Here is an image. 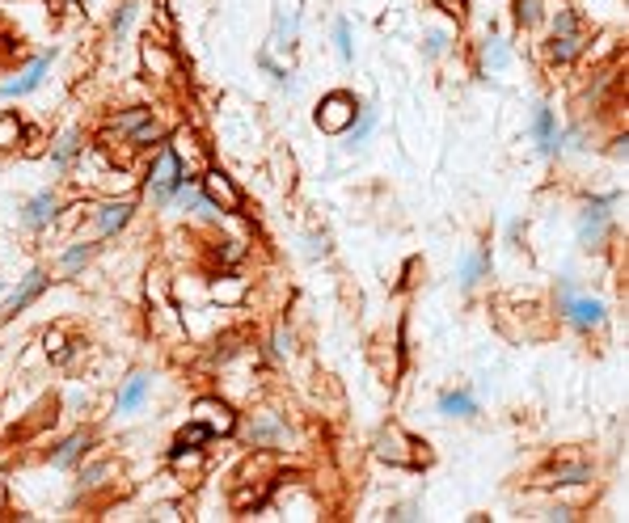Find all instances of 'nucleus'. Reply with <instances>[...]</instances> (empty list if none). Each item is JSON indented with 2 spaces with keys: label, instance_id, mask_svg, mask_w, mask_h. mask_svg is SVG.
Returning a JSON list of instances; mask_svg holds the SVG:
<instances>
[{
  "label": "nucleus",
  "instance_id": "1",
  "mask_svg": "<svg viewBox=\"0 0 629 523\" xmlns=\"http://www.w3.org/2000/svg\"><path fill=\"white\" fill-rule=\"evenodd\" d=\"M355 122V97L351 93H330L325 101H321V110H317V127L321 131H347Z\"/></svg>",
  "mask_w": 629,
  "mask_h": 523
},
{
  "label": "nucleus",
  "instance_id": "2",
  "mask_svg": "<svg viewBox=\"0 0 629 523\" xmlns=\"http://www.w3.org/2000/svg\"><path fill=\"white\" fill-rule=\"evenodd\" d=\"M182 186V165H178V152H161L156 156V169H152V177H148V190L152 194H169V190H178Z\"/></svg>",
  "mask_w": 629,
  "mask_h": 523
},
{
  "label": "nucleus",
  "instance_id": "3",
  "mask_svg": "<svg viewBox=\"0 0 629 523\" xmlns=\"http://www.w3.org/2000/svg\"><path fill=\"white\" fill-rule=\"evenodd\" d=\"M194 422H203L211 435H228L237 418H232L228 405H220V401H199V405H194Z\"/></svg>",
  "mask_w": 629,
  "mask_h": 523
},
{
  "label": "nucleus",
  "instance_id": "4",
  "mask_svg": "<svg viewBox=\"0 0 629 523\" xmlns=\"http://www.w3.org/2000/svg\"><path fill=\"white\" fill-rule=\"evenodd\" d=\"M566 313H571V321H575L579 329H592V325L604 321V304H600V300H579V296H571V291H566Z\"/></svg>",
  "mask_w": 629,
  "mask_h": 523
},
{
  "label": "nucleus",
  "instance_id": "5",
  "mask_svg": "<svg viewBox=\"0 0 629 523\" xmlns=\"http://www.w3.org/2000/svg\"><path fill=\"white\" fill-rule=\"evenodd\" d=\"M203 186H207V194H211L216 203H224L228 211H237V207H241V190H237V186L220 173V169H216V173H207V177H203Z\"/></svg>",
  "mask_w": 629,
  "mask_h": 523
},
{
  "label": "nucleus",
  "instance_id": "6",
  "mask_svg": "<svg viewBox=\"0 0 629 523\" xmlns=\"http://www.w3.org/2000/svg\"><path fill=\"white\" fill-rule=\"evenodd\" d=\"M401 448H406V435H401L397 427H389V431L376 439V452H380L385 460H393V465H414V456H410V452H401Z\"/></svg>",
  "mask_w": 629,
  "mask_h": 523
},
{
  "label": "nucleus",
  "instance_id": "7",
  "mask_svg": "<svg viewBox=\"0 0 629 523\" xmlns=\"http://www.w3.org/2000/svg\"><path fill=\"white\" fill-rule=\"evenodd\" d=\"M46 63H51L46 55H42V59H34V63H30V68H25L17 80H8V84H4V97H21V93L38 89V84H42V72H46Z\"/></svg>",
  "mask_w": 629,
  "mask_h": 523
},
{
  "label": "nucleus",
  "instance_id": "8",
  "mask_svg": "<svg viewBox=\"0 0 629 523\" xmlns=\"http://www.w3.org/2000/svg\"><path fill=\"white\" fill-rule=\"evenodd\" d=\"M42 287H46V275H38V270H34V275H30V279H25V283H21V287H17L13 296H8V313L25 308V304H30V300H34V296H38Z\"/></svg>",
  "mask_w": 629,
  "mask_h": 523
},
{
  "label": "nucleus",
  "instance_id": "9",
  "mask_svg": "<svg viewBox=\"0 0 629 523\" xmlns=\"http://www.w3.org/2000/svg\"><path fill=\"white\" fill-rule=\"evenodd\" d=\"M127 215H131V207L127 203H110V207H101V215H97V232H118L123 224H127Z\"/></svg>",
  "mask_w": 629,
  "mask_h": 523
},
{
  "label": "nucleus",
  "instance_id": "10",
  "mask_svg": "<svg viewBox=\"0 0 629 523\" xmlns=\"http://www.w3.org/2000/svg\"><path fill=\"white\" fill-rule=\"evenodd\" d=\"M537 135H541V148H545V156H554L558 152V135H554V114L541 106L537 110Z\"/></svg>",
  "mask_w": 629,
  "mask_h": 523
},
{
  "label": "nucleus",
  "instance_id": "11",
  "mask_svg": "<svg viewBox=\"0 0 629 523\" xmlns=\"http://www.w3.org/2000/svg\"><path fill=\"white\" fill-rule=\"evenodd\" d=\"M51 215H55V199H51V194H38V199L30 203V211H25V224H30V228H42Z\"/></svg>",
  "mask_w": 629,
  "mask_h": 523
},
{
  "label": "nucleus",
  "instance_id": "12",
  "mask_svg": "<svg viewBox=\"0 0 629 523\" xmlns=\"http://www.w3.org/2000/svg\"><path fill=\"white\" fill-rule=\"evenodd\" d=\"M144 393H148V376H131V384L118 393V410L127 414V410H135L139 401H144Z\"/></svg>",
  "mask_w": 629,
  "mask_h": 523
},
{
  "label": "nucleus",
  "instance_id": "13",
  "mask_svg": "<svg viewBox=\"0 0 629 523\" xmlns=\"http://www.w3.org/2000/svg\"><path fill=\"white\" fill-rule=\"evenodd\" d=\"M440 414H448V418H456V414H473V397H469V393H448V397L440 401Z\"/></svg>",
  "mask_w": 629,
  "mask_h": 523
},
{
  "label": "nucleus",
  "instance_id": "14",
  "mask_svg": "<svg viewBox=\"0 0 629 523\" xmlns=\"http://www.w3.org/2000/svg\"><path fill=\"white\" fill-rule=\"evenodd\" d=\"M85 448H89V439H85V435H72V439H68V443L55 452V465H59V469H63V465H72V460H76Z\"/></svg>",
  "mask_w": 629,
  "mask_h": 523
},
{
  "label": "nucleus",
  "instance_id": "15",
  "mask_svg": "<svg viewBox=\"0 0 629 523\" xmlns=\"http://www.w3.org/2000/svg\"><path fill=\"white\" fill-rule=\"evenodd\" d=\"M372 127H376V110H372V106H368V110H363V114H359V127H355V122H351V127H347V131H351V148H355V144H363V139H368V131H372Z\"/></svg>",
  "mask_w": 629,
  "mask_h": 523
},
{
  "label": "nucleus",
  "instance_id": "16",
  "mask_svg": "<svg viewBox=\"0 0 629 523\" xmlns=\"http://www.w3.org/2000/svg\"><path fill=\"white\" fill-rule=\"evenodd\" d=\"M579 46H583V42H579V34H562V38H554V55H558L562 63H566V59H575V55H579Z\"/></svg>",
  "mask_w": 629,
  "mask_h": 523
},
{
  "label": "nucleus",
  "instance_id": "17",
  "mask_svg": "<svg viewBox=\"0 0 629 523\" xmlns=\"http://www.w3.org/2000/svg\"><path fill=\"white\" fill-rule=\"evenodd\" d=\"M207 439H211V431H207L203 422H194V427H186V431H182L178 448H199V443H207Z\"/></svg>",
  "mask_w": 629,
  "mask_h": 523
},
{
  "label": "nucleus",
  "instance_id": "18",
  "mask_svg": "<svg viewBox=\"0 0 629 523\" xmlns=\"http://www.w3.org/2000/svg\"><path fill=\"white\" fill-rule=\"evenodd\" d=\"M334 38H338V55L351 63V59H355V46H351V30H347V21H338V25H334Z\"/></svg>",
  "mask_w": 629,
  "mask_h": 523
},
{
  "label": "nucleus",
  "instance_id": "19",
  "mask_svg": "<svg viewBox=\"0 0 629 523\" xmlns=\"http://www.w3.org/2000/svg\"><path fill=\"white\" fill-rule=\"evenodd\" d=\"M558 481H562V486H579V481H587V465H566V469H558Z\"/></svg>",
  "mask_w": 629,
  "mask_h": 523
},
{
  "label": "nucleus",
  "instance_id": "20",
  "mask_svg": "<svg viewBox=\"0 0 629 523\" xmlns=\"http://www.w3.org/2000/svg\"><path fill=\"white\" fill-rule=\"evenodd\" d=\"M516 17H520L524 25H533V21L541 17V0H516Z\"/></svg>",
  "mask_w": 629,
  "mask_h": 523
},
{
  "label": "nucleus",
  "instance_id": "21",
  "mask_svg": "<svg viewBox=\"0 0 629 523\" xmlns=\"http://www.w3.org/2000/svg\"><path fill=\"white\" fill-rule=\"evenodd\" d=\"M17 135H21V122H17V118H13V114H4V118H0V144H4V148H8V144H13V139H17Z\"/></svg>",
  "mask_w": 629,
  "mask_h": 523
},
{
  "label": "nucleus",
  "instance_id": "22",
  "mask_svg": "<svg viewBox=\"0 0 629 523\" xmlns=\"http://www.w3.org/2000/svg\"><path fill=\"white\" fill-rule=\"evenodd\" d=\"M562 34H575V17H571V8H558V21H554V38H562Z\"/></svg>",
  "mask_w": 629,
  "mask_h": 523
},
{
  "label": "nucleus",
  "instance_id": "23",
  "mask_svg": "<svg viewBox=\"0 0 629 523\" xmlns=\"http://www.w3.org/2000/svg\"><path fill=\"white\" fill-rule=\"evenodd\" d=\"M72 152H76V131H68V135L59 139V148H55V160H68Z\"/></svg>",
  "mask_w": 629,
  "mask_h": 523
},
{
  "label": "nucleus",
  "instance_id": "24",
  "mask_svg": "<svg viewBox=\"0 0 629 523\" xmlns=\"http://www.w3.org/2000/svg\"><path fill=\"white\" fill-rule=\"evenodd\" d=\"M131 13H135V4H123V8L114 13V30H118V34H123V30L131 25Z\"/></svg>",
  "mask_w": 629,
  "mask_h": 523
},
{
  "label": "nucleus",
  "instance_id": "25",
  "mask_svg": "<svg viewBox=\"0 0 629 523\" xmlns=\"http://www.w3.org/2000/svg\"><path fill=\"white\" fill-rule=\"evenodd\" d=\"M486 59H490V63H494V68H503V63H507V46H503V42H499V38H494V46H490V51H486Z\"/></svg>",
  "mask_w": 629,
  "mask_h": 523
},
{
  "label": "nucleus",
  "instance_id": "26",
  "mask_svg": "<svg viewBox=\"0 0 629 523\" xmlns=\"http://www.w3.org/2000/svg\"><path fill=\"white\" fill-rule=\"evenodd\" d=\"M482 270H486V258H473V262L465 266V287H469V283H478V275H482Z\"/></svg>",
  "mask_w": 629,
  "mask_h": 523
},
{
  "label": "nucleus",
  "instance_id": "27",
  "mask_svg": "<svg viewBox=\"0 0 629 523\" xmlns=\"http://www.w3.org/2000/svg\"><path fill=\"white\" fill-rule=\"evenodd\" d=\"M85 258H89V245H80V249H72V253L63 258V266H68V270H76V266H80Z\"/></svg>",
  "mask_w": 629,
  "mask_h": 523
},
{
  "label": "nucleus",
  "instance_id": "28",
  "mask_svg": "<svg viewBox=\"0 0 629 523\" xmlns=\"http://www.w3.org/2000/svg\"><path fill=\"white\" fill-rule=\"evenodd\" d=\"M444 46H448L444 34H431V38H427V51H431V55H444Z\"/></svg>",
  "mask_w": 629,
  "mask_h": 523
},
{
  "label": "nucleus",
  "instance_id": "29",
  "mask_svg": "<svg viewBox=\"0 0 629 523\" xmlns=\"http://www.w3.org/2000/svg\"><path fill=\"white\" fill-rule=\"evenodd\" d=\"M216 296H224V300H237V296H241V283H224V287L216 283Z\"/></svg>",
  "mask_w": 629,
  "mask_h": 523
},
{
  "label": "nucleus",
  "instance_id": "30",
  "mask_svg": "<svg viewBox=\"0 0 629 523\" xmlns=\"http://www.w3.org/2000/svg\"><path fill=\"white\" fill-rule=\"evenodd\" d=\"M254 435H258V439H275V435H279V427H275V422H258V427H254Z\"/></svg>",
  "mask_w": 629,
  "mask_h": 523
},
{
  "label": "nucleus",
  "instance_id": "31",
  "mask_svg": "<svg viewBox=\"0 0 629 523\" xmlns=\"http://www.w3.org/2000/svg\"><path fill=\"white\" fill-rule=\"evenodd\" d=\"M275 351H279V355H287V351H292V334H287V329H279V338H275Z\"/></svg>",
  "mask_w": 629,
  "mask_h": 523
}]
</instances>
